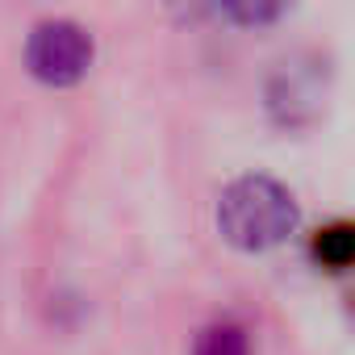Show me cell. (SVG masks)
<instances>
[{
    "label": "cell",
    "mask_w": 355,
    "mask_h": 355,
    "mask_svg": "<svg viewBox=\"0 0 355 355\" xmlns=\"http://www.w3.org/2000/svg\"><path fill=\"white\" fill-rule=\"evenodd\" d=\"M330 96V71L318 55L288 59L268 80V113L284 130H305L322 117Z\"/></svg>",
    "instance_id": "3957f363"
},
{
    "label": "cell",
    "mask_w": 355,
    "mask_h": 355,
    "mask_svg": "<svg viewBox=\"0 0 355 355\" xmlns=\"http://www.w3.org/2000/svg\"><path fill=\"white\" fill-rule=\"evenodd\" d=\"M309 255L326 272H351L355 268V222H330L313 234Z\"/></svg>",
    "instance_id": "277c9868"
},
{
    "label": "cell",
    "mask_w": 355,
    "mask_h": 355,
    "mask_svg": "<svg viewBox=\"0 0 355 355\" xmlns=\"http://www.w3.org/2000/svg\"><path fill=\"white\" fill-rule=\"evenodd\" d=\"M193 355H251V334L247 326L222 318V322H209L197 343H193Z\"/></svg>",
    "instance_id": "5b68a950"
},
{
    "label": "cell",
    "mask_w": 355,
    "mask_h": 355,
    "mask_svg": "<svg viewBox=\"0 0 355 355\" xmlns=\"http://www.w3.org/2000/svg\"><path fill=\"white\" fill-rule=\"evenodd\" d=\"M92 34L76 21H42L26 38V67L51 88H71L92 67Z\"/></svg>",
    "instance_id": "7a4b0ae2"
},
{
    "label": "cell",
    "mask_w": 355,
    "mask_h": 355,
    "mask_svg": "<svg viewBox=\"0 0 355 355\" xmlns=\"http://www.w3.org/2000/svg\"><path fill=\"white\" fill-rule=\"evenodd\" d=\"M218 5H222V13H226L234 26H243V30H263V26H272V21H280V17L288 13L293 0H218Z\"/></svg>",
    "instance_id": "8992f818"
},
{
    "label": "cell",
    "mask_w": 355,
    "mask_h": 355,
    "mask_svg": "<svg viewBox=\"0 0 355 355\" xmlns=\"http://www.w3.org/2000/svg\"><path fill=\"white\" fill-rule=\"evenodd\" d=\"M301 222L297 197L272 175H243L218 201V230L239 251H272Z\"/></svg>",
    "instance_id": "6da1fadb"
}]
</instances>
